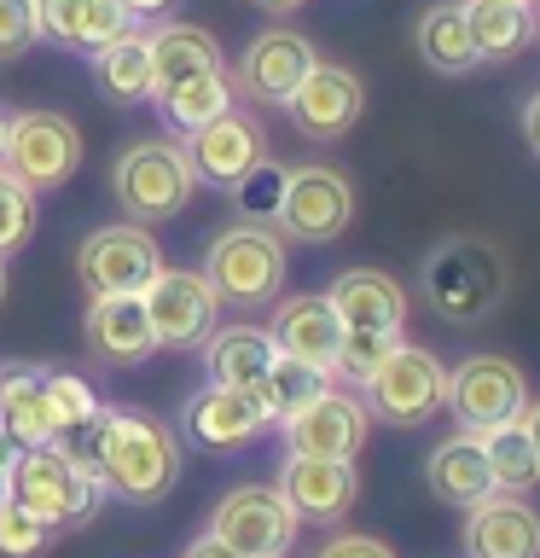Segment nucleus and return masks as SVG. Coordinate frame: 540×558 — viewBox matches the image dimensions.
<instances>
[{"mask_svg":"<svg viewBox=\"0 0 540 558\" xmlns=\"http://www.w3.org/2000/svg\"><path fill=\"white\" fill-rule=\"evenodd\" d=\"M296 512L285 506V495L268 483H244V488H226L209 512V535L226 541L233 553L244 558H291L296 547Z\"/></svg>","mask_w":540,"mask_h":558,"instance_id":"8","label":"nucleus"},{"mask_svg":"<svg viewBox=\"0 0 540 558\" xmlns=\"http://www.w3.org/2000/svg\"><path fill=\"white\" fill-rule=\"evenodd\" d=\"M285 239L279 227H256V221H238V227H221L209 239V256H204V279L216 286L221 303H238V308H261L273 303L279 286H285Z\"/></svg>","mask_w":540,"mask_h":558,"instance_id":"4","label":"nucleus"},{"mask_svg":"<svg viewBox=\"0 0 540 558\" xmlns=\"http://www.w3.org/2000/svg\"><path fill=\"white\" fill-rule=\"evenodd\" d=\"M157 268H163V244H157L151 227H139V221L94 227V233L76 244V279H82L87 296L146 291Z\"/></svg>","mask_w":540,"mask_h":558,"instance_id":"7","label":"nucleus"},{"mask_svg":"<svg viewBox=\"0 0 540 558\" xmlns=\"http://www.w3.org/2000/svg\"><path fill=\"white\" fill-rule=\"evenodd\" d=\"M181 558H244V553H233V547H226V541H216V535H198V541H192V547L181 553Z\"/></svg>","mask_w":540,"mask_h":558,"instance_id":"42","label":"nucleus"},{"mask_svg":"<svg viewBox=\"0 0 540 558\" xmlns=\"http://www.w3.org/2000/svg\"><path fill=\"white\" fill-rule=\"evenodd\" d=\"M523 7H535V0H523Z\"/></svg>","mask_w":540,"mask_h":558,"instance_id":"51","label":"nucleus"},{"mask_svg":"<svg viewBox=\"0 0 540 558\" xmlns=\"http://www.w3.org/2000/svg\"><path fill=\"white\" fill-rule=\"evenodd\" d=\"M517 425H523V436L535 442V453H540V401H529V408L517 413Z\"/></svg>","mask_w":540,"mask_h":558,"instance_id":"44","label":"nucleus"},{"mask_svg":"<svg viewBox=\"0 0 540 558\" xmlns=\"http://www.w3.org/2000/svg\"><path fill=\"white\" fill-rule=\"evenodd\" d=\"M82 338L105 366H139V361H151V349H157V331H151V314H146V303H139V291L87 296Z\"/></svg>","mask_w":540,"mask_h":558,"instance_id":"20","label":"nucleus"},{"mask_svg":"<svg viewBox=\"0 0 540 558\" xmlns=\"http://www.w3.org/2000/svg\"><path fill=\"white\" fill-rule=\"evenodd\" d=\"M268 361H273L268 326L238 320V326H221V331H209V338H204L209 384H238V390H256L261 373H268Z\"/></svg>","mask_w":540,"mask_h":558,"instance_id":"26","label":"nucleus"},{"mask_svg":"<svg viewBox=\"0 0 540 558\" xmlns=\"http://www.w3.org/2000/svg\"><path fill=\"white\" fill-rule=\"evenodd\" d=\"M314 41L308 35H296V29H285V24H273V29H261L250 47H244V59L226 70L233 76V87L250 105H279L285 111V99L303 87V76L314 70Z\"/></svg>","mask_w":540,"mask_h":558,"instance_id":"15","label":"nucleus"},{"mask_svg":"<svg viewBox=\"0 0 540 558\" xmlns=\"http://www.w3.org/2000/svg\"><path fill=\"white\" fill-rule=\"evenodd\" d=\"M331 384L326 366H308V361H296V355H279L273 349V361H268V373H261L256 384V396H261V408H268L273 425H285L291 413H303L314 396H320Z\"/></svg>","mask_w":540,"mask_h":558,"instance_id":"31","label":"nucleus"},{"mask_svg":"<svg viewBox=\"0 0 540 558\" xmlns=\"http://www.w3.org/2000/svg\"><path fill=\"white\" fill-rule=\"evenodd\" d=\"M7 500H17L24 512L52 523V530H76V523H87L105 506V483L47 442V448L17 453V465L7 477Z\"/></svg>","mask_w":540,"mask_h":558,"instance_id":"3","label":"nucleus"},{"mask_svg":"<svg viewBox=\"0 0 540 558\" xmlns=\"http://www.w3.org/2000/svg\"><path fill=\"white\" fill-rule=\"evenodd\" d=\"M17 453H24V448H17V436H12L7 425H0V471H7V477H12V465H17Z\"/></svg>","mask_w":540,"mask_h":558,"instance_id":"45","label":"nucleus"},{"mask_svg":"<svg viewBox=\"0 0 540 558\" xmlns=\"http://www.w3.org/2000/svg\"><path fill=\"white\" fill-rule=\"evenodd\" d=\"M0 425L17 436V448L59 442V418H52V401H47V366L0 361Z\"/></svg>","mask_w":540,"mask_h":558,"instance_id":"23","label":"nucleus"},{"mask_svg":"<svg viewBox=\"0 0 540 558\" xmlns=\"http://www.w3.org/2000/svg\"><path fill=\"white\" fill-rule=\"evenodd\" d=\"M413 47H418V59H425L435 76H465V70L482 64V59H477V41H470V29H465L459 0H442V7L418 12Z\"/></svg>","mask_w":540,"mask_h":558,"instance_id":"27","label":"nucleus"},{"mask_svg":"<svg viewBox=\"0 0 540 558\" xmlns=\"http://www.w3.org/2000/svg\"><path fill=\"white\" fill-rule=\"evenodd\" d=\"M535 35H540V29H535Z\"/></svg>","mask_w":540,"mask_h":558,"instance_id":"52","label":"nucleus"},{"mask_svg":"<svg viewBox=\"0 0 540 558\" xmlns=\"http://www.w3.org/2000/svg\"><path fill=\"white\" fill-rule=\"evenodd\" d=\"M7 140H12V111H0V157H7Z\"/></svg>","mask_w":540,"mask_h":558,"instance_id":"48","label":"nucleus"},{"mask_svg":"<svg viewBox=\"0 0 540 558\" xmlns=\"http://www.w3.org/2000/svg\"><path fill=\"white\" fill-rule=\"evenodd\" d=\"M465 558H540V512L505 488L465 506Z\"/></svg>","mask_w":540,"mask_h":558,"instance_id":"19","label":"nucleus"},{"mask_svg":"<svg viewBox=\"0 0 540 558\" xmlns=\"http://www.w3.org/2000/svg\"><path fill=\"white\" fill-rule=\"evenodd\" d=\"M128 29H134V12L122 7V0H87V17H82V29H76V47L99 52L105 41H116V35H128Z\"/></svg>","mask_w":540,"mask_h":558,"instance_id":"38","label":"nucleus"},{"mask_svg":"<svg viewBox=\"0 0 540 558\" xmlns=\"http://www.w3.org/2000/svg\"><path fill=\"white\" fill-rule=\"evenodd\" d=\"M505 256L488 239H447L425 256V303L453 326L488 320L505 303Z\"/></svg>","mask_w":540,"mask_h":558,"instance_id":"2","label":"nucleus"},{"mask_svg":"<svg viewBox=\"0 0 540 558\" xmlns=\"http://www.w3.org/2000/svg\"><path fill=\"white\" fill-rule=\"evenodd\" d=\"M314 558H395V547H390V541H378V535L348 530V535H331Z\"/></svg>","mask_w":540,"mask_h":558,"instance_id":"41","label":"nucleus"},{"mask_svg":"<svg viewBox=\"0 0 540 558\" xmlns=\"http://www.w3.org/2000/svg\"><path fill=\"white\" fill-rule=\"evenodd\" d=\"M52 535H59V530L41 523L35 512H24L17 500L0 506V558H41Z\"/></svg>","mask_w":540,"mask_h":558,"instance_id":"35","label":"nucleus"},{"mask_svg":"<svg viewBox=\"0 0 540 558\" xmlns=\"http://www.w3.org/2000/svg\"><path fill=\"white\" fill-rule=\"evenodd\" d=\"M442 408H453L459 430L482 436V430H494V425H505V418H517L529 408V373H523L512 355H465L447 373Z\"/></svg>","mask_w":540,"mask_h":558,"instance_id":"9","label":"nucleus"},{"mask_svg":"<svg viewBox=\"0 0 540 558\" xmlns=\"http://www.w3.org/2000/svg\"><path fill=\"white\" fill-rule=\"evenodd\" d=\"M122 7H128L134 17H151V12H169L174 0H122Z\"/></svg>","mask_w":540,"mask_h":558,"instance_id":"47","label":"nucleus"},{"mask_svg":"<svg viewBox=\"0 0 540 558\" xmlns=\"http://www.w3.org/2000/svg\"><path fill=\"white\" fill-rule=\"evenodd\" d=\"M523 140H529V151L540 157V87L529 94V105H523Z\"/></svg>","mask_w":540,"mask_h":558,"instance_id":"43","label":"nucleus"},{"mask_svg":"<svg viewBox=\"0 0 540 558\" xmlns=\"http://www.w3.org/2000/svg\"><path fill=\"white\" fill-rule=\"evenodd\" d=\"M482 453H488V471H494V488H505V495H529L540 483V453H535L529 436H523L517 418L482 430Z\"/></svg>","mask_w":540,"mask_h":558,"instance_id":"32","label":"nucleus"},{"mask_svg":"<svg viewBox=\"0 0 540 558\" xmlns=\"http://www.w3.org/2000/svg\"><path fill=\"white\" fill-rule=\"evenodd\" d=\"M99 483L105 495L151 506L181 483V442L163 418L139 408H111L105 413V448H99Z\"/></svg>","mask_w":540,"mask_h":558,"instance_id":"1","label":"nucleus"},{"mask_svg":"<svg viewBox=\"0 0 540 558\" xmlns=\"http://www.w3.org/2000/svg\"><path fill=\"white\" fill-rule=\"evenodd\" d=\"M0 303H7V256H0Z\"/></svg>","mask_w":540,"mask_h":558,"instance_id":"49","label":"nucleus"},{"mask_svg":"<svg viewBox=\"0 0 540 558\" xmlns=\"http://www.w3.org/2000/svg\"><path fill=\"white\" fill-rule=\"evenodd\" d=\"M285 453H314V460H355L372 436V413H366L360 396L326 384L320 396L308 401L303 413H291L285 425Z\"/></svg>","mask_w":540,"mask_h":558,"instance_id":"13","label":"nucleus"},{"mask_svg":"<svg viewBox=\"0 0 540 558\" xmlns=\"http://www.w3.org/2000/svg\"><path fill=\"white\" fill-rule=\"evenodd\" d=\"M268 338H273L279 355H296V361L326 366L331 373V366H338V349H343V320L331 314L326 291L320 296H285V303L273 308V320H268Z\"/></svg>","mask_w":540,"mask_h":558,"instance_id":"22","label":"nucleus"},{"mask_svg":"<svg viewBox=\"0 0 540 558\" xmlns=\"http://www.w3.org/2000/svg\"><path fill=\"white\" fill-rule=\"evenodd\" d=\"M47 401H52V418H59V430L82 425V418H94V413L105 408L87 378H76V373H52V366H47Z\"/></svg>","mask_w":540,"mask_h":558,"instance_id":"37","label":"nucleus"},{"mask_svg":"<svg viewBox=\"0 0 540 558\" xmlns=\"http://www.w3.org/2000/svg\"><path fill=\"white\" fill-rule=\"evenodd\" d=\"M425 477H430V495H435V500H447V506H459V512L494 495V471H488L482 436H470V430H453L447 442H435V448H430Z\"/></svg>","mask_w":540,"mask_h":558,"instance_id":"24","label":"nucleus"},{"mask_svg":"<svg viewBox=\"0 0 540 558\" xmlns=\"http://www.w3.org/2000/svg\"><path fill=\"white\" fill-rule=\"evenodd\" d=\"M35 7V29H41V41L52 47H76V29L87 17V0H29Z\"/></svg>","mask_w":540,"mask_h":558,"instance_id":"39","label":"nucleus"},{"mask_svg":"<svg viewBox=\"0 0 540 558\" xmlns=\"http://www.w3.org/2000/svg\"><path fill=\"white\" fill-rule=\"evenodd\" d=\"M465 12V29L470 41H477V59H512V52L535 35V7H523V0H459Z\"/></svg>","mask_w":540,"mask_h":558,"instance_id":"28","label":"nucleus"},{"mask_svg":"<svg viewBox=\"0 0 540 558\" xmlns=\"http://www.w3.org/2000/svg\"><path fill=\"white\" fill-rule=\"evenodd\" d=\"M186 163H192V181H204V186H233L250 163H261L268 157V134H261V122L250 111H221L216 122H204V129H192L186 134Z\"/></svg>","mask_w":540,"mask_h":558,"instance_id":"18","label":"nucleus"},{"mask_svg":"<svg viewBox=\"0 0 540 558\" xmlns=\"http://www.w3.org/2000/svg\"><path fill=\"white\" fill-rule=\"evenodd\" d=\"M285 181H291V169L273 163V157H261V163H250L233 186H226V198H233V209H238L244 221L279 227V209H285Z\"/></svg>","mask_w":540,"mask_h":558,"instance_id":"33","label":"nucleus"},{"mask_svg":"<svg viewBox=\"0 0 540 558\" xmlns=\"http://www.w3.org/2000/svg\"><path fill=\"white\" fill-rule=\"evenodd\" d=\"M192 186L198 181H192V163H186L181 140H134L111 169L116 204L128 209V221H139V227H157V221L181 216Z\"/></svg>","mask_w":540,"mask_h":558,"instance_id":"5","label":"nucleus"},{"mask_svg":"<svg viewBox=\"0 0 540 558\" xmlns=\"http://www.w3.org/2000/svg\"><path fill=\"white\" fill-rule=\"evenodd\" d=\"M326 303L343 320V331H390V338H401V326H407V291H401V279L383 274V268L338 274L326 291Z\"/></svg>","mask_w":540,"mask_h":558,"instance_id":"21","label":"nucleus"},{"mask_svg":"<svg viewBox=\"0 0 540 558\" xmlns=\"http://www.w3.org/2000/svg\"><path fill=\"white\" fill-rule=\"evenodd\" d=\"M146 47H151V94H163L186 76H204V70H226L221 41L198 24H157Z\"/></svg>","mask_w":540,"mask_h":558,"instance_id":"25","label":"nucleus"},{"mask_svg":"<svg viewBox=\"0 0 540 558\" xmlns=\"http://www.w3.org/2000/svg\"><path fill=\"white\" fill-rule=\"evenodd\" d=\"M157 99V111H163L181 134L192 129H204V122H216L221 111H233L238 105V87L226 70H204V76H186V82H174L163 87V94H151Z\"/></svg>","mask_w":540,"mask_h":558,"instance_id":"29","label":"nucleus"},{"mask_svg":"<svg viewBox=\"0 0 540 558\" xmlns=\"http://www.w3.org/2000/svg\"><path fill=\"white\" fill-rule=\"evenodd\" d=\"M76 163H82V129L64 111H24V117H12V140H7L0 169L17 174L29 192L64 186L70 174H76Z\"/></svg>","mask_w":540,"mask_h":558,"instance_id":"11","label":"nucleus"},{"mask_svg":"<svg viewBox=\"0 0 540 558\" xmlns=\"http://www.w3.org/2000/svg\"><path fill=\"white\" fill-rule=\"evenodd\" d=\"M35 41H41V29H35V7H29V0H0V64L24 59Z\"/></svg>","mask_w":540,"mask_h":558,"instance_id":"40","label":"nucleus"},{"mask_svg":"<svg viewBox=\"0 0 540 558\" xmlns=\"http://www.w3.org/2000/svg\"><path fill=\"white\" fill-rule=\"evenodd\" d=\"M285 111H291V129L303 134V140H314V146H331V140H343V134L360 122V111H366V82H360L348 64L314 59V70L303 76V87L285 99Z\"/></svg>","mask_w":540,"mask_h":558,"instance_id":"14","label":"nucleus"},{"mask_svg":"<svg viewBox=\"0 0 540 558\" xmlns=\"http://www.w3.org/2000/svg\"><path fill=\"white\" fill-rule=\"evenodd\" d=\"M279 495L296 512V523H343L348 506L360 500L355 460H314V453H285L279 465Z\"/></svg>","mask_w":540,"mask_h":558,"instance_id":"17","label":"nucleus"},{"mask_svg":"<svg viewBox=\"0 0 540 558\" xmlns=\"http://www.w3.org/2000/svg\"><path fill=\"white\" fill-rule=\"evenodd\" d=\"M273 418L261 408L256 390H238V384H204L198 396H186L181 408V430L209 453H233L244 442H256Z\"/></svg>","mask_w":540,"mask_h":558,"instance_id":"16","label":"nucleus"},{"mask_svg":"<svg viewBox=\"0 0 540 558\" xmlns=\"http://www.w3.org/2000/svg\"><path fill=\"white\" fill-rule=\"evenodd\" d=\"M94 82H99L116 105L151 99V47H146V35L128 29V35H116V41H105V47L94 52Z\"/></svg>","mask_w":540,"mask_h":558,"instance_id":"30","label":"nucleus"},{"mask_svg":"<svg viewBox=\"0 0 540 558\" xmlns=\"http://www.w3.org/2000/svg\"><path fill=\"white\" fill-rule=\"evenodd\" d=\"M35 198H41V192H29L17 174L0 169V256H12V251H24V244H29L35 216H41Z\"/></svg>","mask_w":540,"mask_h":558,"instance_id":"34","label":"nucleus"},{"mask_svg":"<svg viewBox=\"0 0 540 558\" xmlns=\"http://www.w3.org/2000/svg\"><path fill=\"white\" fill-rule=\"evenodd\" d=\"M139 303L151 314L157 349H204L221 314V296L198 268H157L151 286L139 291Z\"/></svg>","mask_w":540,"mask_h":558,"instance_id":"12","label":"nucleus"},{"mask_svg":"<svg viewBox=\"0 0 540 558\" xmlns=\"http://www.w3.org/2000/svg\"><path fill=\"white\" fill-rule=\"evenodd\" d=\"M256 12H268V17H285V12H296V7H308V0H250Z\"/></svg>","mask_w":540,"mask_h":558,"instance_id":"46","label":"nucleus"},{"mask_svg":"<svg viewBox=\"0 0 540 558\" xmlns=\"http://www.w3.org/2000/svg\"><path fill=\"white\" fill-rule=\"evenodd\" d=\"M360 401L372 418H383V425L413 430L447 401V366L435 361L425 343H395L378 373L360 384Z\"/></svg>","mask_w":540,"mask_h":558,"instance_id":"6","label":"nucleus"},{"mask_svg":"<svg viewBox=\"0 0 540 558\" xmlns=\"http://www.w3.org/2000/svg\"><path fill=\"white\" fill-rule=\"evenodd\" d=\"M0 506H7V471H0Z\"/></svg>","mask_w":540,"mask_h":558,"instance_id":"50","label":"nucleus"},{"mask_svg":"<svg viewBox=\"0 0 540 558\" xmlns=\"http://www.w3.org/2000/svg\"><path fill=\"white\" fill-rule=\"evenodd\" d=\"M395 343L401 338H390V331H343V349H338V366H331V373H343L348 384H366Z\"/></svg>","mask_w":540,"mask_h":558,"instance_id":"36","label":"nucleus"},{"mask_svg":"<svg viewBox=\"0 0 540 558\" xmlns=\"http://www.w3.org/2000/svg\"><path fill=\"white\" fill-rule=\"evenodd\" d=\"M355 221V186L331 163H303L285 181V209H279V239L285 244H338Z\"/></svg>","mask_w":540,"mask_h":558,"instance_id":"10","label":"nucleus"}]
</instances>
